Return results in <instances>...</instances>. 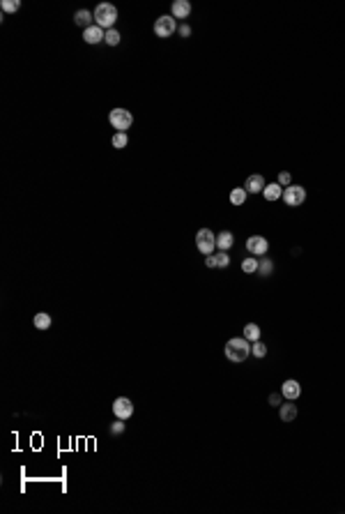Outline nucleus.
Here are the masks:
<instances>
[{"instance_id":"nucleus-15","label":"nucleus","mask_w":345,"mask_h":514,"mask_svg":"<svg viewBox=\"0 0 345 514\" xmlns=\"http://www.w3.org/2000/svg\"><path fill=\"white\" fill-rule=\"evenodd\" d=\"M279 415H281L283 422H292L297 417V406L292 404V401H285V404L279 406Z\"/></svg>"},{"instance_id":"nucleus-29","label":"nucleus","mask_w":345,"mask_h":514,"mask_svg":"<svg viewBox=\"0 0 345 514\" xmlns=\"http://www.w3.org/2000/svg\"><path fill=\"white\" fill-rule=\"evenodd\" d=\"M281 397H283V394L272 392V394H269V399H267V401H269V406H281Z\"/></svg>"},{"instance_id":"nucleus-22","label":"nucleus","mask_w":345,"mask_h":514,"mask_svg":"<svg viewBox=\"0 0 345 514\" xmlns=\"http://www.w3.org/2000/svg\"><path fill=\"white\" fill-rule=\"evenodd\" d=\"M108 46H118V44L122 42V35L118 33L115 28H111V30H106V39H104Z\"/></svg>"},{"instance_id":"nucleus-16","label":"nucleus","mask_w":345,"mask_h":514,"mask_svg":"<svg viewBox=\"0 0 345 514\" xmlns=\"http://www.w3.org/2000/svg\"><path fill=\"white\" fill-rule=\"evenodd\" d=\"M74 21L78 23V26H81V28H90V26H94V14H92V12H88V9H78L76 14H74Z\"/></svg>"},{"instance_id":"nucleus-8","label":"nucleus","mask_w":345,"mask_h":514,"mask_svg":"<svg viewBox=\"0 0 345 514\" xmlns=\"http://www.w3.org/2000/svg\"><path fill=\"white\" fill-rule=\"evenodd\" d=\"M247 251L253 254V256H265L269 251V240L262 236H251L247 240Z\"/></svg>"},{"instance_id":"nucleus-28","label":"nucleus","mask_w":345,"mask_h":514,"mask_svg":"<svg viewBox=\"0 0 345 514\" xmlns=\"http://www.w3.org/2000/svg\"><path fill=\"white\" fill-rule=\"evenodd\" d=\"M111 434H113V436H120V434H125V420H118V422H113V424H111Z\"/></svg>"},{"instance_id":"nucleus-25","label":"nucleus","mask_w":345,"mask_h":514,"mask_svg":"<svg viewBox=\"0 0 345 514\" xmlns=\"http://www.w3.org/2000/svg\"><path fill=\"white\" fill-rule=\"evenodd\" d=\"M251 353H253V357H265L267 355V346L262 342H253L251 343Z\"/></svg>"},{"instance_id":"nucleus-13","label":"nucleus","mask_w":345,"mask_h":514,"mask_svg":"<svg viewBox=\"0 0 345 514\" xmlns=\"http://www.w3.org/2000/svg\"><path fill=\"white\" fill-rule=\"evenodd\" d=\"M233 242H235V236L230 233V231H221L217 236V249L219 251H228L230 247H233Z\"/></svg>"},{"instance_id":"nucleus-10","label":"nucleus","mask_w":345,"mask_h":514,"mask_svg":"<svg viewBox=\"0 0 345 514\" xmlns=\"http://www.w3.org/2000/svg\"><path fill=\"white\" fill-rule=\"evenodd\" d=\"M281 394H283V397H285L288 401H295V399H299V394H302V385H299L297 380H292V378L283 380Z\"/></svg>"},{"instance_id":"nucleus-7","label":"nucleus","mask_w":345,"mask_h":514,"mask_svg":"<svg viewBox=\"0 0 345 514\" xmlns=\"http://www.w3.org/2000/svg\"><path fill=\"white\" fill-rule=\"evenodd\" d=\"M113 413H115L118 420L127 422L129 417L134 415V404H131V399H127V397H118V399L113 401Z\"/></svg>"},{"instance_id":"nucleus-24","label":"nucleus","mask_w":345,"mask_h":514,"mask_svg":"<svg viewBox=\"0 0 345 514\" xmlns=\"http://www.w3.org/2000/svg\"><path fill=\"white\" fill-rule=\"evenodd\" d=\"M0 7H2V12H19V7H21V0H2V2H0Z\"/></svg>"},{"instance_id":"nucleus-3","label":"nucleus","mask_w":345,"mask_h":514,"mask_svg":"<svg viewBox=\"0 0 345 514\" xmlns=\"http://www.w3.org/2000/svg\"><path fill=\"white\" fill-rule=\"evenodd\" d=\"M108 122H111V127L118 129V132H127V129L134 125V115H131V111H127V108H113L111 113H108Z\"/></svg>"},{"instance_id":"nucleus-17","label":"nucleus","mask_w":345,"mask_h":514,"mask_svg":"<svg viewBox=\"0 0 345 514\" xmlns=\"http://www.w3.org/2000/svg\"><path fill=\"white\" fill-rule=\"evenodd\" d=\"M32 325H35L37 330H49L51 325H53V318H51V314H46V311H39V314H35V318H32Z\"/></svg>"},{"instance_id":"nucleus-20","label":"nucleus","mask_w":345,"mask_h":514,"mask_svg":"<svg viewBox=\"0 0 345 514\" xmlns=\"http://www.w3.org/2000/svg\"><path fill=\"white\" fill-rule=\"evenodd\" d=\"M258 265H260V258H244L242 261V272H247V274H258Z\"/></svg>"},{"instance_id":"nucleus-23","label":"nucleus","mask_w":345,"mask_h":514,"mask_svg":"<svg viewBox=\"0 0 345 514\" xmlns=\"http://www.w3.org/2000/svg\"><path fill=\"white\" fill-rule=\"evenodd\" d=\"M129 143V136L127 132H118V134L113 136V148H118V150H122V148H127Z\"/></svg>"},{"instance_id":"nucleus-26","label":"nucleus","mask_w":345,"mask_h":514,"mask_svg":"<svg viewBox=\"0 0 345 514\" xmlns=\"http://www.w3.org/2000/svg\"><path fill=\"white\" fill-rule=\"evenodd\" d=\"M214 258H217V268H228V265H230V256H228V251H217Z\"/></svg>"},{"instance_id":"nucleus-4","label":"nucleus","mask_w":345,"mask_h":514,"mask_svg":"<svg viewBox=\"0 0 345 514\" xmlns=\"http://www.w3.org/2000/svg\"><path fill=\"white\" fill-rule=\"evenodd\" d=\"M196 247L198 251L203 254V256H210V254H214V249H217V236H214V231L210 229H200L196 233Z\"/></svg>"},{"instance_id":"nucleus-18","label":"nucleus","mask_w":345,"mask_h":514,"mask_svg":"<svg viewBox=\"0 0 345 514\" xmlns=\"http://www.w3.org/2000/svg\"><path fill=\"white\" fill-rule=\"evenodd\" d=\"M244 339H247V342H260V328H258V325H255V323H247V325H244Z\"/></svg>"},{"instance_id":"nucleus-9","label":"nucleus","mask_w":345,"mask_h":514,"mask_svg":"<svg viewBox=\"0 0 345 514\" xmlns=\"http://www.w3.org/2000/svg\"><path fill=\"white\" fill-rule=\"evenodd\" d=\"M104 39H106V30L99 28L97 23L83 30V42L85 44H99V42H104Z\"/></svg>"},{"instance_id":"nucleus-14","label":"nucleus","mask_w":345,"mask_h":514,"mask_svg":"<svg viewBox=\"0 0 345 514\" xmlns=\"http://www.w3.org/2000/svg\"><path fill=\"white\" fill-rule=\"evenodd\" d=\"M262 196H265L267 201H279V199H283V187L279 185V182L265 185V189H262Z\"/></svg>"},{"instance_id":"nucleus-12","label":"nucleus","mask_w":345,"mask_h":514,"mask_svg":"<svg viewBox=\"0 0 345 514\" xmlns=\"http://www.w3.org/2000/svg\"><path fill=\"white\" fill-rule=\"evenodd\" d=\"M170 12H173V19H187L191 14V2L189 0H175L170 5Z\"/></svg>"},{"instance_id":"nucleus-11","label":"nucleus","mask_w":345,"mask_h":514,"mask_svg":"<svg viewBox=\"0 0 345 514\" xmlns=\"http://www.w3.org/2000/svg\"><path fill=\"white\" fill-rule=\"evenodd\" d=\"M265 185H267V182H265V178H262L260 173H253V175H249L247 178V182H244V189H247V194H260L262 189H265Z\"/></svg>"},{"instance_id":"nucleus-5","label":"nucleus","mask_w":345,"mask_h":514,"mask_svg":"<svg viewBox=\"0 0 345 514\" xmlns=\"http://www.w3.org/2000/svg\"><path fill=\"white\" fill-rule=\"evenodd\" d=\"M177 30V21L173 19V14H161L159 19L155 21V35L161 37V39H168L170 35H175Z\"/></svg>"},{"instance_id":"nucleus-1","label":"nucleus","mask_w":345,"mask_h":514,"mask_svg":"<svg viewBox=\"0 0 345 514\" xmlns=\"http://www.w3.org/2000/svg\"><path fill=\"white\" fill-rule=\"evenodd\" d=\"M225 357L230 362H244L251 355V342H247L244 337H233L225 342Z\"/></svg>"},{"instance_id":"nucleus-19","label":"nucleus","mask_w":345,"mask_h":514,"mask_svg":"<svg viewBox=\"0 0 345 514\" xmlns=\"http://www.w3.org/2000/svg\"><path fill=\"white\" fill-rule=\"evenodd\" d=\"M247 189H244V187H235L233 192H230V203H233V206H244V203H247Z\"/></svg>"},{"instance_id":"nucleus-27","label":"nucleus","mask_w":345,"mask_h":514,"mask_svg":"<svg viewBox=\"0 0 345 514\" xmlns=\"http://www.w3.org/2000/svg\"><path fill=\"white\" fill-rule=\"evenodd\" d=\"M279 185H281V187H290V185H292V175H290L288 171H281V173H279Z\"/></svg>"},{"instance_id":"nucleus-6","label":"nucleus","mask_w":345,"mask_h":514,"mask_svg":"<svg viewBox=\"0 0 345 514\" xmlns=\"http://www.w3.org/2000/svg\"><path fill=\"white\" fill-rule=\"evenodd\" d=\"M283 201H285V206H290V207L302 206L304 201H306V189L299 187V185L285 187V189H283Z\"/></svg>"},{"instance_id":"nucleus-2","label":"nucleus","mask_w":345,"mask_h":514,"mask_svg":"<svg viewBox=\"0 0 345 514\" xmlns=\"http://www.w3.org/2000/svg\"><path fill=\"white\" fill-rule=\"evenodd\" d=\"M92 14H94V23L104 30H111L115 26V21H118V7L111 5V2H99Z\"/></svg>"},{"instance_id":"nucleus-30","label":"nucleus","mask_w":345,"mask_h":514,"mask_svg":"<svg viewBox=\"0 0 345 514\" xmlns=\"http://www.w3.org/2000/svg\"><path fill=\"white\" fill-rule=\"evenodd\" d=\"M180 35H182V37H191V26H189V23H182V26H180Z\"/></svg>"},{"instance_id":"nucleus-21","label":"nucleus","mask_w":345,"mask_h":514,"mask_svg":"<svg viewBox=\"0 0 345 514\" xmlns=\"http://www.w3.org/2000/svg\"><path fill=\"white\" fill-rule=\"evenodd\" d=\"M272 272H274V263H272V258H260L258 274H260V277H272Z\"/></svg>"},{"instance_id":"nucleus-31","label":"nucleus","mask_w":345,"mask_h":514,"mask_svg":"<svg viewBox=\"0 0 345 514\" xmlns=\"http://www.w3.org/2000/svg\"><path fill=\"white\" fill-rule=\"evenodd\" d=\"M205 265H207V268H217V258H214V254L205 256Z\"/></svg>"}]
</instances>
